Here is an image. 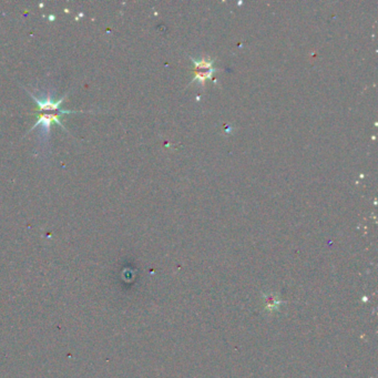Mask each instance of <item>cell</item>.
Wrapping results in <instances>:
<instances>
[{
  "label": "cell",
  "mask_w": 378,
  "mask_h": 378,
  "mask_svg": "<svg viewBox=\"0 0 378 378\" xmlns=\"http://www.w3.org/2000/svg\"><path fill=\"white\" fill-rule=\"evenodd\" d=\"M32 99L34 100V102H36V104H37V106H38V110L39 111H54V110H59V106H60V104H62V101L64 100V98H66V96H64V98H61L60 100H58V101H54L52 99H51V98H49V96H48V98H46L44 100H39V99H37V98H36V96H32ZM60 111V110H59Z\"/></svg>",
  "instance_id": "cell-1"
},
{
  "label": "cell",
  "mask_w": 378,
  "mask_h": 378,
  "mask_svg": "<svg viewBox=\"0 0 378 378\" xmlns=\"http://www.w3.org/2000/svg\"><path fill=\"white\" fill-rule=\"evenodd\" d=\"M60 114H62V112H59V114H42V116H39V120H38L37 122H36V124L32 126V129H34V128H36V126H44V129L47 130V134H48V132H49V129H50L51 122H54H54H57V124H58L60 126H62L64 129V124H61V122L59 121V116H60Z\"/></svg>",
  "instance_id": "cell-2"
}]
</instances>
